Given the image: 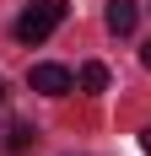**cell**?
I'll return each mask as SVG.
<instances>
[{
    "mask_svg": "<svg viewBox=\"0 0 151 156\" xmlns=\"http://www.w3.org/2000/svg\"><path fill=\"white\" fill-rule=\"evenodd\" d=\"M140 65H146V70H151V43H140Z\"/></svg>",
    "mask_w": 151,
    "mask_h": 156,
    "instance_id": "cell-6",
    "label": "cell"
},
{
    "mask_svg": "<svg viewBox=\"0 0 151 156\" xmlns=\"http://www.w3.org/2000/svg\"><path fill=\"white\" fill-rule=\"evenodd\" d=\"M140 145H146V151H151V124H146V135H140Z\"/></svg>",
    "mask_w": 151,
    "mask_h": 156,
    "instance_id": "cell-7",
    "label": "cell"
},
{
    "mask_svg": "<svg viewBox=\"0 0 151 156\" xmlns=\"http://www.w3.org/2000/svg\"><path fill=\"white\" fill-rule=\"evenodd\" d=\"M27 81H32V92H43V97H65V92L76 86L65 65H32V76H27Z\"/></svg>",
    "mask_w": 151,
    "mask_h": 156,
    "instance_id": "cell-2",
    "label": "cell"
},
{
    "mask_svg": "<svg viewBox=\"0 0 151 156\" xmlns=\"http://www.w3.org/2000/svg\"><path fill=\"white\" fill-rule=\"evenodd\" d=\"M6 145H11L16 156H22V151H32V145H38V129H32V124H22V119H11V124H6Z\"/></svg>",
    "mask_w": 151,
    "mask_h": 156,
    "instance_id": "cell-4",
    "label": "cell"
},
{
    "mask_svg": "<svg viewBox=\"0 0 151 156\" xmlns=\"http://www.w3.org/2000/svg\"><path fill=\"white\" fill-rule=\"evenodd\" d=\"M103 86H108V65H97V59L81 65V92H103Z\"/></svg>",
    "mask_w": 151,
    "mask_h": 156,
    "instance_id": "cell-5",
    "label": "cell"
},
{
    "mask_svg": "<svg viewBox=\"0 0 151 156\" xmlns=\"http://www.w3.org/2000/svg\"><path fill=\"white\" fill-rule=\"evenodd\" d=\"M60 22H65V0H32L27 11L16 16V27H11V32H16V43H43Z\"/></svg>",
    "mask_w": 151,
    "mask_h": 156,
    "instance_id": "cell-1",
    "label": "cell"
},
{
    "mask_svg": "<svg viewBox=\"0 0 151 156\" xmlns=\"http://www.w3.org/2000/svg\"><path fill=\"white\" fill-rule=\"evenodd\" d=\"M0 102H6V86H0Z\"/></svg>",
    "mask_w": 151,
    "mask_h": 156,
    "instance_id": "cell-8",
    "label": "cell"
},
{
    "mask_svg": "<svg viewBox=\"0 0 151 156\" xmlns=\"http://www.w3.org/2000/svg\"><path fill=\"white\" fill-rule=\"evenodd\" d=\"M140 22V5L135 0H108V32H119V38H130Z\"/></svg>",
    "mask_w": 151,
    "mask_h": 156,
    "instance_id": "cell-3",
    "label": "cell"
}]
</instances>
